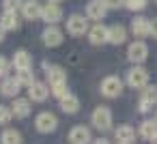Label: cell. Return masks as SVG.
I'll return each instance as SVG.
<instances>
[{"mask_svg":"<svg viewBox=\"0 0 157 144\" xmlns=\"http://www.w3.org/2000/svg\"><path fill=\"white\" fill-rule=\"evenodd\" d=\"M127 82H129L131 88H144L148 84V71L144 67H133L127 73Z\"/></svg>","mask_w":157,"mask_h":144,"instance_id":"cell-1","label":"cell"},{"mask_svg":"<svg viewBox=\"0 0 157 144\" xmlns=\"http://www.w3.org/2000/svg\"><path fill=\"white\" fill-rule=\"evenodd\" d=\"M93 125H95L97 129H101V131H108V129L112 127V112H110L108 108L99 105V108L93 112Z\"/></svg>","mask_w":157,"mask_h":144,"instance_id":"cell-2","label":"cell"},{"mask_svg":"<svg viewBox=\"0 0 157 144\" xmlns=\"http://www.w3.org/2000/svg\"><path fill=\"white\" fill-rule=\"evenodd\" d=\"M35 125H37V129H39L41 133H50V131L56 129L58 120H56V116H54L52 112H41V114L35 118Z\"/></svg>","mask_w":157,"mask_h":144,"instance_id":"cell-3","label":"cell"},{"mask_svg":"<svg viewBox=\"0 0 157 144\" xmlns=\"http://www.w3.org/2000/svg\"><path fill=\"white\" fill-rule=\"evenodd\" d=\"M121 90H123V82H121L116 75H110V78H105V80L101 82V93H103L105 97H118Z\"/></svg>","mask_w":157,"mask_h":144,"instance_id":"cell-4","label":"cell"},{"mask_svg":"<svg viewBox=\"0 0 157 144\" xmlns=\"http://www.w3.org/2000/svg\"><path fill=\"white\" fill-rule=\"evenodd\" d=\"M146 56H148V47H146L142 41L131 43V45H129V50H127V58H129L131 63H144V60H146Z\"/></svg>","mask_w":157,"mask_h":144,"instance_id":"cell-5","label":"cell"},{"mask_svg":"<svg viewBox=\"0 0 157 144\" xmlns=\"http://www.w3.org/2000/svg\"><path fill=\"white\" fill-rule=\"evenodd\" d=\"M22 13H24L26 20H41L43 7H41V2H37V0H24L22 2Z\"/></svg>","mask_w":157,"mask_h":144,"instance_id":"cell-6","label":"cell"},{"mask_svg":"<svg viewBox=\"0 0 157 144\" xmlns=\"http://www.w3.org/2000/svg\"><path fill=\"white\" fill-rule=\"evenodd\" d=\"M108 13V5H105V0H90L88 7H86V15L90 20H103Z\"/></svg>","mask_w":157,"mask_h":144,"instance_id":"cell-7","label":"cell"},{"mask_svg":"<svg viewBox=\"0 0 157 144\" xmlns=\"http://www.w3.org/2000/svg\"><path fill=\"white\" fill-rule=\"evenodd\" d=\"M151 105H157V86H144L140 97V110L146 112Z\"/></svg>","mask_w":157,"mask_h":144,"instance_id":"cell-8","label":"cell"},{"mask_svg":"<svg viewBox=\"0 0 157 144\" xmlns=\"http://www.w3.org/2000/svg\"><path fill=\"white\" fill-rule=\"evenodd\" d=\"M67 30H69L71 35L80 37V35H84V32L88 30V24H86V20H84L82 15H71V17L67 20Z\"/></svg>","mask_w":157,"mask_h":144,"instance_id":"cell-9","label":"cell"},{"mask_svg":"<svg viewBox=\"0 0 157 144\" xmlns=\"http://www.w3.org/2000/svg\"><path fill=\"white\" fill-rule=\"evenodd\" d=\"M60 17H63V11H60V7H58L56 2H48V5L43 7L41 20H45L48 24H56V22H60Z\"/></svg>","mask_w":157,"mask_h":144,"instance_id":"cell-10","label":"cell"},{"mask_svg":"<svg viewBox=\"0 0 157 144\" xmlns=\"http://www.w3.org/2000/svg\"><path fill=\"white\" fill-rule=\"evenodd\" d=\"M69 142H71V144H88V142H90V131H88L86 127L78 125V127H73V129L69 131Z\"/></svg>","mask_w":157,"mask_h":144,"instance_id":"cell-11","label":"cell"},{"mask_svg":"<svg viewBox=\"0 0 157 144\" xmlns=\"http://www.w3.org/2000/svg\"><path fill=\"white\" fill-rule=\"evenodd\" d=\"M20 86H22V84L17 82V78H5L2 84H0V93H2L5 97H17Z\"/></svg>","mask_w":157,"mask_h":144,"instance_id":"cell-12","label":"cell"},{"mask_svg":"<svg viewBox=\"0 0 157 144\" xmlns=\"http://www.w3.org/2000/svg\"><path fill=\"white\" fill-rule=\"evenodd\" d=\"M0 26L5 30H17L20 28V20H17V11H5L0 17Z\"/></svg>","mask_w":157,"mask_h":144,"instance_id":"cell-13","label":"cell"},{"mask_svg":"<svg viewBox=\"0 0 157 144\" xmlns=\"http://www.w3.org/2000/svg\"><path fill=\"white\" fill-rule=\"evenodd\" d=\"M131 30L136 37H146V35H151V22L146 17H136L131 22Z\"/></svg>","mask_w":157,"mask_h":144,"instance_id":"cell-14","label":"cell"},{"mask_svg":"<svg viewBox=\"0 0 157 144\" xmlns=\"http://www.w3.org/2000/svg\"><path fill=\"white\" fill-rule=\"evenodd\" d=\"M88 39H90V43H95V45L105 43V41H108V28H105V26H101V24L93 26V28H90V32H88Z\"/></svg>","mask_w":157,"mask_h":144,"instance_id":"cell-15","label":"cell"},{"mask_svg":"<svg viewBox=\"0 0 157 144\" xmlns=\"http://www.w3.org/2000/svg\"><path fill=\"white\" fill-rule=\"evenodd\" d=\"M48 93H50V88H48L45 84H41V82H33V84L28 86V95H30L33 101H43V99L48 97Z\"/></svg>","mask_w":157,"mask_h":144,"instance_id":"cell-16","label":"cell"},{"mask_svg":"<svg viewBox=\"0 0 157 144\" xmlns=\"http://www.w3.org/2000/svg\"><path fill=\"white\" fill-rule=\"evenodd\" d=\"M43 43L45 45H50V47H56V45H60L63 43V32L58 30V28H48L45 32H43Z\"/></svg>","mask_w":157,"mask_h":144,"instance_id":"cell-17","label":"cell"},{"mask_svg":"<svg viewBox=\"0 0 157 144\" xmlns=\"http://www.w3.org/2000/svg\"><path fill=\"white\" fill-rule=\"evenodd\" d=\"M45 73H48V80H50V86H52V84L67 82V73H65L60 67H56V65H52V67L45 65Z\"/></svg>","mask_w":157,"mask_h":144,"instance_id":"cell-18","label":"cell"},{"mask_svg":"<svg viewBox=\"0 0 157 144\" xmlns=\"http://www.w3.org/2000/svg\"><path fill=\"white\" fill-rule=\"evenodd\" d=\"M60 108H63V112H67V114H75V112L80 110V99L69 93V95H65V97L60 99Z\"/></svg>","mask_w":157,"mask_h":144,"instance_id":"cell-19","label":"cell"},{"mask_svg":"<svg viewBox=\"0 0 157 144\" xmlns=\"http://www.w3.org/2000/svg\"><path fill=\"white\" fill-rule=\"evenodd\" d=\"M125 39H127V30H125L123 26L116 24V26H110V28H108V41H110V43L118 45V43H123Z\"/></svg>","mask_w":157,"mask_h":144,"instance_id":"cell-20","label":"cell"},{"mask_svg":"<svg viewBox=\"0 0 157 144\" xmlns=\"http://www.w3.org/2000/svg\"><path fill=\"white\" fill-rule=\"evenodd\" d=\"M11 112H13L15 118H26V116L30 114V101H28V99H15Z\"/></svg>","mask_w":157,"mask_h":144,"instance_id":"cell-21","label":"cell"},{"mask_svg":"<svg viewBox=\"0 0 157 144\" xmlns=\"http://www.w3.org/2000/svg\"><path fill=\"white\" fill-rule=\"evenodd\" d=\"M133 138H136V131H133L129 125H121V127L116 129V140H118V144H131Z\"/></svg>","mask_w":157,"mask_h":144,"instance_id":"cell-22","label":"cell"},{"mask_svg":"<svg viewBox=\"0 0 157 144\" xmlns=\"http://www.w3.org/2000/svg\"><path fill=\"white\" fill-rule=\"evenodd\" d=\"M13 65H15L17 71H22V69H30V67H33V60H30L28 52L20 50V52H15V56H13Z\"/></svg>","mask_w":157,"mask_h":144,"instance_id":"cell-23","label":"cell"},{"mask_svg":"<svg viewBox=\"0 0 157 144\" xmlns=\"http://www.w3.org/2000/svg\"><path fill=\"white\" fill-rule=\"evenodd\" d=\"M0 142L2 144H22V133L15 131V129H7L0 135Z\"/></svg>","mask_w":157,"mask_h":144,"instance_id":"cell-24","label":"cell"},{"mask_svg":"<svg viewBox=\"0 0 157 144\" xmlns=\"http://www.w3.org/2000/svg\"><path fill=\"white\" fill-rule=\"evenodd\" d=\"M140 135L146 138V140H153V138L157 135V120H146V123H142Z\"/></svg>","mask_w":157,"mask_h":144,"instance_id":"cell-25","label":"cell"},{"mask_svg":"<svg viewBox=\"0 0 157 144\" xmlns=\"http://www.w3.org/2000/svg\"><path fill=\"white\" fill-rule=\"evenodd\" d=\"M17 82H20L22 86H30V84L35 82L33 71H30V69H22V71H17Z\"/></svg>","mask_w":157,"mask_h":144,"instance_id":"cell-26","label":"cell"},{"mask_svg":"<svg viewBox=\"0 0 157 144\" xmlns=\"http://www.w3.org/2000/svg\"><path fill=\"white\" fill-rule=\"evenodd\" d=\"M50 90H52V95H56L58 99H63L65 95H69V90H67V82H60V84H52V86H50Z\"/></svg>","mask_w":157,"mask_h":144,"instance_id":"cell-27","label":"cell"},{"mask_svg":"<svg viewBox=\"0 0 157 144\" xmlns=\"http://www.w3.org/2000/svg\"><path fill=\"white\" fill-rule=\"evenodd\" d=\"M125 7L131 11H142L146 7V0H125Z\"/></svg>","mask_w":157,"mask_h":144,"instance_id":"cell-28","label":"cell"},{"mask_svg":"<svg viewBox=\"0 0 157 144\" xmlns=\"http://www.w3.org/2000/svg\"><path fill=\"white\" fill-rule=\"evenodd\" d=\"M11 118H13V112L9 108H5V105H0V125L11 123Z\"/></svg>","mask_w":157,"mask_h":144,"instance_id":"cell-29","label":"cell"},{"mask_svg":"<svg viewBox=\"0 0 157 144\" xmlns=\"http://www.w3.org/2000/svg\"><path fill=\"white\" fill-rule=\"evenodd\" d=\"M22 0H5V11H17Z\"/></svg>","mask_w":157,"mask_h":144,"instance_id":"cell-30","label":"cell"},{"mask_svg":"<svg viewBox=\"0 0 157 144\" xmlns=\"http://www.w3.org/2000/svg\"><path fill=\"white\" fill-rule=\"evenodd\" d=\"M9 67H11V65H9V60L0 56V78H5V75L9 73Z\"/></svg>","mask_w":157,"mask_h":144,"instance_id":"cell-31","label":"cell"},{"mask_svg":"<svg viewBox=\"0 0 157 144\" xmlns=\"http://www.w3.org/2000/svg\"><path fill=\"white\" fill-rule=\"evenodd\" d=\"M105 5H108V9H118L125 5V0H105Z\"/></svg>","mask_w":157,"mask_h":144,"instance_id":"cell-32","label":"cell"},{"mask_svg":"<svg viewBox=\"0 0 157 144\" xmlns=\"http://www.w3.org/2000/svg\"><path fill=\"white\" fill-rule=\"evenodd\" d=\"M151 35L157 39V20H153V22H151Z\"/></svg>","mask_w":157,"mask_h":144,"instance_id":"cell-33","label":"cell"},{"mask_svg":"<svg viewBox=\"0 0 157 144\" xmlns=\"http://www.w3.org/2000/svg\"><path fill=\"white\" fill-rule=\"evenodd\" d=\"M2 39H5V28L0 26V41H2Z\"/></svg>","mask_w":157,"mask_h":144,"instance_id":"cell-34","label":"cell"},{"mask_svg":"<svg viewBox=\"0 0 157 144\" xmlns=\"http://www.w3.org/2000/svg\"><path fill=\"white\" fill-rule=\"evenodd\" d=\"M95 144H110L108 140H95Z\"/></svg>","mask_w":157,"mask_h":144,"instance_id":"cell-35","label":"cell"},{"mask_svg":"<svg viewBox=\"0 0 157 144\" xmlns=\"http://www.w3.org/2000/svg\"><path fill=\"white\" fill-rule=\"evenodd\" d=\"M151 142H153V144H157V135H155V138H153V140H151Z\"/></svg>","mask_w":157,"mask_h":144,"instance_id":"cell-36","label":"cell"},{"mask_svg":"<svg viewBox=\"0 0 157 144\" xmlns=\"http://www.w3.org/2000/svg\"><path fill=\"white\" fill-rule=\"evenodd\" d=\"M50 2H60V0H50Z\"/></svg>","mask_w":157,"mask_h":144,"instance_id":"cell-37","label":"cell"},{"mask_svg":"<svg viewBox=\"0 0 157 144\" xmlns=\"http://www.w3.org/2000/svg\"><path fill=\"white\" fill-rule=\"evenodd\" d=\"M155 120H157V116H155Z\"/></svg>","mask_w":157,"mask_h":144,"instance_id":"cell-38","label":"cell"},{"mask_svg":"<svg viewBox=\"0 0 157 144\" xmlns=\"http://www.w3.org/2000/svg\"><path fill=\"white\" fill-rule=\"evenodd\" d=\"M155 2H157V0H155Z\"/></svg>","mask_w":157,"mask_h":144,"instance_id":"cell-39","label":"cell"}]
</instances>
